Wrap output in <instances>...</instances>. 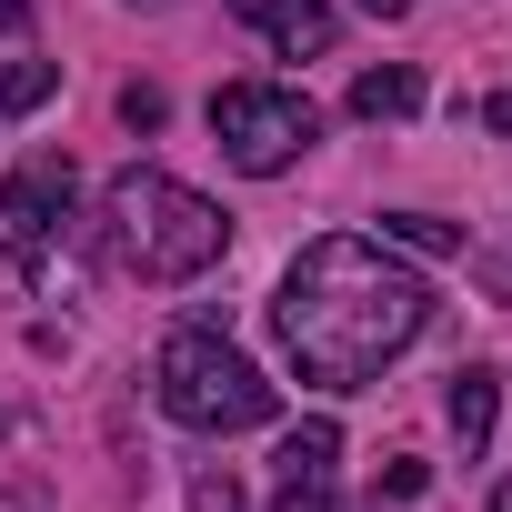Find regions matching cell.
<instances>
[{
  "label": "cell",
  "mask_w": 512,
  "mask_h": 512,
  "mask_svg": "<svg viewBox=\"0 0 512 512\" xmlns=\"http://www.w3.org/2000/svg\"><path fill=\"white\" fill-rule=\"evenodd\" d=\"M272 322H282V352H292L302 382H322V392H362L402 342H422V322H432V282H422L412 262H392V241H352V231H332V241H312L302 262L282 272Z\"/></svg>",
  "instance_id": "6da1fadb"
},
{
  "label": "cell",
  "mask_w": 512,
  "mask_h": 512,
  "mask_svg": "<svg viewBox=\"0 0 512 512\" xmlns=\"http://www.w3.org/2000/svg\"><path fill=\"white\" fill-rule=\"evenodd\" d=\"M101 241H111V262L141 272V282H191V272H211L231 251V221H221V201H201L171 171H121L101 191Z\"/></svg>",
  "instance_id": "7a4b0ae2"
},
{
  "label": "cell",
  "mask_w": 512,
  "mask_h": 512,
  "mask_svg": "<svg viewBox=\"0 0 512 512\" xmlns=\"http://www.w3.org/2000/svg\"><path fill=\"white\" fill-rule=\"evenodd\" d=\"M151 392H161V412L181 432H251V422H272V402H282L221 332H171L161 362H151Z\"/></svg>",
  "instance_id": "3957f363"
},
{
  "label": "cell",
  "mask_w": 512,
  "mask_h": 512,
  "mask_svg": "<svg viewBox=\"0 0 512 512\" xmlns=\"http://www.w3.org/2000/svg\"><path fill=\"white\" fill-rule=\"evenodd\" d=\"M211 141H221L231 171L272 181V171H292L322 141V111L302 91H282V81H231V91H211Z\"/></svg>",
  "instance_id": "277c9868"
},
{
  "label": "cell",
  "mask_w": 512,
  "mask_h": 512,
  "mask_svg": "<svg viewBox=\"0 0 512 512\" xmlns=\"http://www.w3.org/2000/svg\"><path fill=\"white\" fill-rule=\"evenodd\" d=\"M61 211H71V161H61V151H41V161H21L11 181H0V251H11L21 282L51 272V231H61Z\"/></svg>",
  "instance_id": "5b68a950"
},
{
  "label": "cell",
  "mask_w": 512,
  "mask_h": 512,
  "mask_svg": "<svg viewBox=\"0 0 512 512\" xmlns=\"http://www.w3.org/2000/svg\"><path fill=\"white\" fill-rule=\"evenodd\" d=\"M332 472H342V432H332V422H302V432L272 452L282 512H322V502H332Z\"/></svg>",
  "instance_id": "8992f818"
},
{
  "label": "cell",
  "mask_w": 512,
  "mask_h": 512,
  "mask_svg": "<svg viewBox=\"0 0 512 512\" xmlns=\"http://www.w3.org/2000/svg\"><path fill=\"white\" fill-rule=\"evenodd\" d=\"M231 11L262 31L282 61H302V51H332V31H342V11L332 0H231Z\"/></svg>",
  "instance_id": "52a82bcc"
},
{
  "label": "cell",
  "mask_w": 512,
  "mask_h": 512,
  "mask_svg": "<svg viewBox=\"0 0 512 512\" xmlns=\"http://www.w3.org/2000/svg\"><path fill=\"white\" fill-rule=\"evenodd\" d=\"M412 101H422L412 71H362V81H352V121H402Z\"/></svg>",
  "instance_id": "ba28073f"
},
{
  "label": "cell",
  "mask_w": 512,
  "mask_h": 512,
  "mask_svg": "<svg viewBox=\"0 0 512 512\" xmlns=\"http://www.w3.org/2000/svg\"><path fill=\"white\" fill-rule=\"evenodd\" d=\"M452 432H462V452L492 442V372H452Z\"/></svg>",
  "instance_id": "9c48e42d"
},
{
  "label": "cell",
  "mask_w": 512,
  "mask_h": 512,
  "mask_svg": "<svg viewBox=\"0 0 512 512\" xmlns=\"http://www.w3.org/2000/svg\"><path fill=\"white\" fill-rule=\"evenodd\" d=\"M382 241H402V251H462V231L432 221V211H382Z\"/></svg>",
  "instance_id": "30bf717a"
},
{
  "label": "cell",
  "mask_w": 512,
  "mask_h": 512,
  "mask_svg": "<svg viewBox=\"0 0 512 512\" xmlns=\"http://www.w3.org/2000/svg\"><path fill=\"white\" fill-rule=\"evenodd\" d=\"M51 81H61L51 61H11V71H0V111H41V101H51Z\"/></svg>",
  "instance_id": "8fae6325"
},
{
  "label": "cell",
  "mask_w": 512,
  "mask_h": 512,
  "mask_svg": "<svg viewBox=\"0 0 512 512\" xmlns=\"http://www.w3.org/2000/svg\"><path fill=\"white\" fill-rule=\"evenodd\" d=\"M191 512H241V482H231V472H201V482H191Z\"/></svg>",
  "instance_id": "7c38bea8"
},
{
  "label": "cell",
  "mask_w": 512,
  "mask_h": 512,
  "mask_svg": "<svg viewBox=\"0 0 512 512\" xmlns=\"http://www.w3.org/2000/svg\"><path fill=\"white\" fill-rule=\"evenodd\" d=\"M121 121L131 131H161V91H121Z\"/></svg>",
  "instance_id": "4fadbf2b"
},
{
  "label": "cell",
  "mask_w": 512,
  "mask_h": 512,
  "mask_svg": "<svg viewBox=\"0 0 512 512\" xmlns=\"http://www.w3.org/2000/svg\"><path fill=\"white\" fill-rule=\"evenodd\" d=\"M31 21V0H0V31H21Z\"/></svg>",
  "instance_id": "5bb4252c"
},
{
  "label": "cell",
  "mask_w": 512,
  "mask_h": 512,
  "mask_svg": "<svg viewBox=\"0 0 512 512\" xmlns=\"http://www.w3.org/2000/svg\"><path fill=\"white\" fill-rule=\"evenodd\" d=\"M362 11H412V0H362Z\"/></svg>",
  "instance_id": "9a60e30c"
},
{
  "label": "cell",
  "mask_w": 512,
  "mask_h": 512,
  "mask_svg": "<svg viewBox=\"0 0 512 512\" xmlns=\"http://www.w3.org/2000/svg\"><path fill=\"white\" fill-rule=\"evenodd\" d=\"M492 512H512V482H502V502H492Z\"/></svg>",
  "instance_id": "2e32d148"
},
{
  "label": "cell",
  "mask_w": 512,
  "mask_h": 512,
  "mask_svg": "<svg viewBox=\"0 0 512 512\" xmlns=\"http://www.w3.org/2000/svg\"><path fill=\"white\" fill-rule=\"evenodd\" d=\"M492 121H512V101H492Z\"/></svg>",
  "instance_id": "e0dca14e"
}]
</instances>
